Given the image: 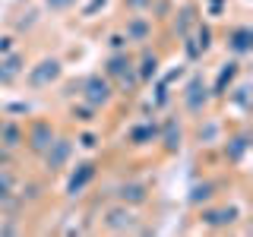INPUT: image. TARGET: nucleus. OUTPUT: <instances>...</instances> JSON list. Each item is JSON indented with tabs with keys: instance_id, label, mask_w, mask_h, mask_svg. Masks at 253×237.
<instances>
[{
	"instance_id": "obj_10",
	"label": "nucleus",
	"mask_w": 253,
	"mask_h": 237,
	"mask_svg": "<svg viewBox=\"0 0 253 237\" xmlns=\"http://www.w3.org/2000/svg\"><path fill=\"white\" fill-rule=\"evenodd\" d=\"M218 149H221V158H225L228 168H244V161H247V155H250V149H253L250 126L241 123V126H234V130H225Z\"/></svg>"
},
{
	"instance_id": "obj_9",
	"label": "nucleus",
	"mask_w": 253,
	"mask_h": 237,
	"mask_svg": "<svg viewBox=\"0 0 253 237\" xmlns=\"http://www.w3.org/2000/svg\"><path fill=\"white\" fill-rule=\"evenodd\" d=\"M79 98L89 101V105L98 108V111H108L121 95H117L114 82H111L101 70H92V73H85L83 79H79Z\"/></svg>"
},
{
	"instance_id": "obj_32",
	"label": "nucleus",
	"mask_w": 253,
	"mask_h": 237,
	"mask_svg": "<svg viewBox=\"0 0 253 237\" xmlns=\"http://www.w3.org/2000/svg\"><path fill=\"white\" fill-rule=\"evenodd\" d=\"M38 6H42L44 13H51V16H63V13H73L79 6V0H42Z\"/></svg>"
},
{
	"instance_id": "obj_20",
	"label": "nucleus",
	"mask_w": 253,
	"mask_h": 237,
	"mask_svg": "<svg viewBox=\"0 0 253 237\" xmlns=\"http://www.w3.org/2000/svg\"><path fill=\"white\" fill-rule=\"evenodd\" d=\"M19 177L22 174H16L13 168H0V212H6V215H22L26 212L22 199L16 196Z\"/></svg>"
},
{
	"instance_id": "obj_26",
	"label": "nucleus",
	"mask_w": 253,
	"mask_h": 237,
	"mask_svg": "<svg viewBox=\"0 0 253 237\" xmlns=\"http://www.w3.org/2000/svg\"><path fill=\"white\" fill-rule=\"evenodd\" d=\"M22 136H26V130H22V120L19 117H6L0 120V142H3L6 149H13V152H22Z\"/></svg>"
},
{
	"instance_id": "obj_23",
	"label": "nucleus",
	"mask_w": 253,
	"mask_h": 237,
	"mask_svg": "<svg viewBox=\"0 0 253 237\" xmlns=\"http://www.w3.org/2000/svg\"><path fill=\"white\" fill-rule=\"evenodd\" d=\"M47 193H51V184H47V177H19V187H16V196L22 199V205H38L47 199Z\"/></svg>"
},
{
	"instance_id": "obj_16",
	"label": "nucleus",
	"mask_w": 253,
	"mask_h": 237,
	"mask_svg": "<svg viewBox=\"0 0 253 237\" xmlns=\"http://www.w3.org/2000/svg\"><path fill=\"white\" fill-rule=\"evenodd\" d=\"M124 142L130 149H155L158 146V117L149 114V117H142V120L130 123L126 133H124Z\"/></svg>"
},
{
	"instance_id": "obj_36",
	"label": "nucleus",
	"mask_w": 253,
	"mask_h": 237,
	"mask_svg": "<svg viewBox=\"0 0 253 237\" xmlns=\"http://www.w3.org/2000/svg\"><path fill=\"white\" fill-rule=\"evenodd\" d=\"M187 73H190V63H177L174 70H168V73H165V76H158V79H162L165 85H171V89H174L177 82H184V76H187Z\"/></svg>"
},
{
	"instance_id": "obj_18",
	"label": "nucleus",
	"mask_w": 253,
	"mask_h": 237,
	"mask_svg": "<svg viewBox=\"0 0 253 237\" xmlns=\"http://www.w3.org/2000/svg\"><path fill=\"white\" fill-rule=\"evenodd\" d=\"M221 105H225L228 111H234L237 117H247L250 111H253V85H250V79H247V70H244V73L237 76V82L225 92Z\"/></svg>"
},
{
	"instance_id": "obj_21",
	"label": "nucleus",
	"mask_w": 253,
	"mask_h": 237,
	"mask_svg": "<svg viewBox=\"0 0 253 237\" xmlns=\"http://www.w3.org/2000/svg\"><path fill=\"white\" fill-rule=\"evenodd\" d=\"M133 57H136L133 70H136L139 85H149L162 76V54H158L152 44H139V54H133Z\"/></svg>"
},
{
	"instance_id": "obj_31",
	"label": "nucleus",
	"mask_w": 253,
	"mask_h": 237,
	"mask_svg": "<svg viewBox=\"0 0 253 237\" xmlns=\"http://www.w3.org/2000/svg\"><path fill=\"white\" fill-rule=\"evenodd\" d=\"M180 47H184V63H190V67H196V63H200L203 57H206V54L200 51V44H196V38H193V32H190V35H184V38H180Z\"/></svg>"
},
{
	"instance_id": "obj_35",
	"label": "nucleus",
	"mask_w": 253,
	"mask_h": 237,
	"mask_svg": "<svg viewBox=\"0 0 253 237\" xmlns=\"http://www.w3.org/2000/svg\"><path fill=\"white\" fill-rule=\"evenodd\" d=\"M105 51H130V41L124 38V32H121V29L108 32V38H105Z\"/></svg>"
},
{
	"instance_id": "obj_14",
	"label": "nucleus",
	"mask_w": 253,
	"mask_h": 237,
	"mask_svg": "<svg viewBox=\"0 0 253 237\" xmlns=\"http://www.w3.org/2000/svg\"><path fill=\"white\" fill-rule=\"evenodd\" d=\"M121 32H124L126 41H130V47H139V44L155 41L158 22H155L149 13H126L124 22H121Z\"/></svg>"
},
{
	"instance_id": "obj_17",
	"label": "nucleus",
	"mask_w": 253,
	"mask_h": 237,
	"mask_svg": "<svg viewBox=\"0 0 253 237\" xmlns=\"http://www.w3.org/2000/svg\"><path fill=\"white\" fill-rule=\"evenodd\" d=\"M26 67H29V54L22 51V47H13V51L0 54V89H13V85H19Z\"/></svg>"
},
{
	"instance_id": "obj_12",
	"label": "nucleus",
	"mask_w": 253,
	"mask_h": 237,
	"mask_svg": "<svg viewBox=\"0 0 253 237\" xmlns=\"http://www.w3.org/2000/svg\"><path fill=\"white\" fill-rule=\"evenodd\" d=\"M221 47H225L228 57H237V60L247 63L253 57V26L247 19L231 22V26L221 32Z\"/></svg>"
},
{
	"instance_id": "obj_24",
	"label": "nucleus",
	"mask_w": 253,
	"mask_h": 237,
	"mask_svg": "<svg viewBox=\"0 0 253 237\" xmlns=\"http://www.w3.org/2000/svg\"><path fill=\"white\" fill-rule=\"evenodd\" d=\"M215 199H221V184H218V180H212V177L196 180V184L187 190V205H190L193 212L200 209V205L215 202Z\"/></svg>"
},
{
	"instance_id": "obj_8",
	"label": "nucleus",
	"mask_w": 253,
	"mask_h": 237,
	"mask_svg": "<svg viewBox=\"0 0 253 237\" xmlns=\"http://www.w3.org/2000/svg\"><path fill=\"white\" fill-rule=\"evenodd\" d=\"M22 130H26V136H22V152L32 155L38 161V158L44 155V149L51 146L54 139H57V133H60V126L51 120V117H32L29 114V120L22 123Z\"/></svg>"
},
{
	"instance_id": "obj_15",
	"label": "nucleus",
	"mask_w": 253,
	"mask_h": 237,
	"mask_svg": "<svg viewBox=\"0 0 253 237\" xmlns=\"http://www.w3.org/2000/svg\"><path fill=\"white\" fill-rule=\"evenodd\" d=\"M225 130H228L225 120H221L218 114H209V111H206V114H200L193 120V133H190V139H193L200 149H212V146H218V142H221Z\"/></svg>"
},
{
	"instance_id": "obj_43",
	"label": "nucleus",
	"mask_w": 253,
	"mask_h": 237,
	"mask_svg": "<svg viewBox=\"0 0 253 237\" xmlns=\"http://www.w3.org/2000/svg\"><path fill=\"white\" fill-rule=\"evenodd\" d=\"M0 120H3V114H0Z\"/></svg>"
},
{
	"instance_id": "obj_41",
	"label": "nucleus",
	"mask_w": 253,
	"mask_h": 237,
	"mask_svg": "<svg viewBox=\"0 0 253 237\" xmlns=\"http://www.w3.org/2000/svg\"><path fill=\"white\" fill-rule=\"evenodd\" d=\"M121 3H124L126 13H149V3H152V0H121Z\"/></svg>"
},
{
	"instance_id": "obj_39",
	"label": "nucleus",
	"mask_w": 253,
	"mask_h": 237,
	"mask_svg": "<svg viewBox=\"0 0 253 237\" xmlns=\"http://www.w3.org/2000/svg\"><path fill=\"white\" fill-rule=\"evenodd\" d=\"M63 82V79H60ZM63 101H73V98H79V79H70V82H63V92H57Z\"/></svg>"
},
{
	"instance_id": "obj_22",
	"label": "nucleus",
	"mask_w": 253,
	"mask_h": 237,
	"mask_svg": "<svg viewBox=\"0 0 253 237\" xmlns=\"http://www.w3.org/2000/svg\"><path fill=\"white\" fill-rule=\"evenodd\" d=\"M200 19H203V16H200V3H193V0L174 3V10H171V16H168L174 38H184V35H190V32H193V26H196Z\"/></svg>"
},
{
	"instance_id": "obj_37",
	"label": "nucleus",
	"mask_w": 253,
	"mask_h": 237,
	"mask_svg": "<svg viewBox=\"0 0 253 237\" xmlns=\"http://www.w3.org/2000/svg\"><path fill=\"white\" fill-rule=\"evenodd\" d=\"M225 10H228V0H203L200 13H206L209 19H218V16H225Z\"/></svg>"
},
{
	"instance_id": "obj_1",
	"label": "nucleus",
	"mask_w": 253,
	"mask_h": 237,
	"mask_svg": "<svg viewBox=\"0 0 253 237\" xmlns=\"http://www.w3.org/2000/svg\"><path fill=\"white\" fill-rule=\"evenodd\" d=\"M98 231H105V234H146L149 225H146L142 209H133V205L111 199L98 212Z\"/></svg>"
},
{
	"instance_id": "obj_40",
	"label": "nucleus",
	"mask_w": 253,
	"mask_h": 237,
	"mask_svg": "<svg viewBox=\"0 0 253 237\" xmlns=\"http://www.w3.org/2000/svg\"><path fill=\"white\" fill-rule=\"evenodd\" d=\"M16 158H19V152H13L0 142V168H16Z\"/></svg>"
},
{
	"instance_id": "obj_28",
	"label": "nucleus",
	"mask_w": 253,
	"mask_h": 237,
	"mask_svg": "<svg viewBox=\"0 0 253 237\" xmlns=\"http://www.w3.org/2000/svg\"><path fill=\"white\" fill-rule=\"evenodd\" d=\"M149 85H152V105L149 108H152V114H162V111L174 101V92H171V85L162 82V79H155V82H149Z\"/></svg>"
},
{
	"instance_id": "obj_2",
	"label": "nucleus",
	"mask_w": 253,
	"mask_h": 237,
	"mask_svg": "<svg viewBox=\"0 0 253 237\" xmlns=\"http://www.w3.org/2000/svg\"><path fill=\"white\" fill-rule=\"evenodd\" d=\"M133 63H136L133 51H108L105 60H101V73L114 82L117 95H126V98H133V95L142 89L139 79H136V70H133Z\"/></svg>"
},
{
	"instance_id": "obj_19",
	"label": "nucleus",
	"mask_w": 253,
	"mask_h": 237,
	"mask_svg": "<svg viewBox=\"0 0 253 237\" xmlns=\"http://www.w3.org/2000/svg\"><path fill=\"white\" fill-rule=\"evenodd\" d=\"M244 70H247V67H244V60H237V57H225V60H221L218 70H215V79L209 82L212 101H221V98H225V92L237 82V76H241Z\"/></svg>"
},
{
	"instance_id": "obj_33",
	"label": "nucleus",
	"mask_w": 253,
	"mask_h": 237,
	"mask_svg": "<svg viewBox=\"0 0 253 237\" xmlns=\"http://www.w3.org/2000/svg\"><path fill=\"white\" fill-rule=\"evenodd\" d=\"M171 10H174V0H152V3H149V16H152L155 22H168Z\"/></svg>"
},
{
	"instance_id": "obj_42",
	"label": "nucleus",
	"mask_w": 253,
	"mask_h": 237,
	"mask_svg": "<svg viewBox=\"0 0 253 237\" xmlns=\"http://www.w3.org/2000/svg\"><path fill=\"white\" fill-rule=\"evenodd\" d=\"M13 47H19V35H16V32H6V35H0V54L13 51Z\"/></svg>"
},
{
	"instance_id": "obj_6",
	"label": "nucleus",
	"mask_w": 253,
	"mask_h": 237,
	"mask_svg": "<svg viewBox=\"0 0 253 237\" xmlns=\"http://www.w3.org/2000/svg\"><path fill=\"white\" fill-rule=\"evenodd\" d=\"M244 218V209L241 205H234V202H209V205H200L196 209V225L203 228V231H209V234H225V231H231V228L237 225V221Z\"/></svg>"
},
{
	"instance_id": "obj_4",
	"label": "nucleus",
	"mask_w": 253,
	"mask_h": 237,
	"mask_svg": "<svg viewBox=\"0 0 253 237\" xmlns=\"http://www.w3.org/2000/svg\"><path fill=\"white\" fill-rule=\"evenodd\" d=\"M63 76H67V63H63V57H57V54H42L35 63L26 67L22 82H26L29 92H47V89H57Z\"/></svg>"
},
{
	"instance_id": "obj_29",
	"label": "nucleus",
	"mask_w": 253,
	"mask_h": 237,
	"mask_svg": "<svg viewBox=\"0 0 253 237\" xmlns=\"http://www.w3.org/2000/svg\"><path fill=\"white\" fill-rule=\"evenodd\" d=\"M193 38H196V44H200V51L209 54L212 47H215V29H212V22L209 19H200L193 26Z\"/></svg>"
},
{
	"instance_id": "obj_27",
	"label": "nucleus",
	"mask_w": 253,
	"mask_h": 237,
	"mask_svg": "<svg viewBox=\"0 0 253 237\" xmlns=\"http://www.w3.org/2000/svg\"><path fill=\"white\" fill-rule=\"evenodd\" d=\"M42 13H44L42 6H26V10H19V16L13 19V32H16V35H29V32H35L38 26H42V19H44Z\"/></svg>"
},
{
	"instance_id": "obj_34",
	"label": "nucleus",
	"mask_w": 253,
	"mask_h": 237,
	"mask_svg": "<svg viewBox=\"0 0 253 237\" xmlns=\"http://www.w3.org/2000/svg\"><path fill=\"white\" fill-rule=\"evenodd\" d=\"M0 114H6V117H29L32 105L29 101H6V105H0Z\"/></svg>"
},
{
	"instance_id": "obj_30",
	"label": "nucleus",
	"mask_w": 253,
	"mask_h": 237,
	"mask_svg": "<svg viewBox=\"0 0 253 237\" xmlns=\"http://www.w3.org/2000/svg\"><path fill=\"white\" fill-rule=\"evenodd\" d=\"M76 149H85V152H95L101 149V133L95 126H76Z\"/></svg>"
},
{
	"instance_id": "obj_7",
	"label": "nucleus",
	"mask_w": 253,
	"mask_h": 237,
	"mask_svg": "<svg viewBox=\"0 0 253 237\" xmlns=\"http://www.w3.org/2000/svg\"><path fill=\"white\" fill-rule=\"evenodd\" d=\"M76 158V139H73V133H57V139L51 142V146L44 149V155L38 158V164H42V177L47 180H54V177H60L63 171L70 168V161Z\"/></svg>"
},
{
	"instance_id": "obj_3",
	"label": "nucleus",
	"mask_w": 253,
	"mask_h": 237,
	"mask_svg": "<svg viewBox=\"0 0 253 237\" xmlns=\"http://www.w3.org/2000/svg\"><path fill=\"white\" fill-rule=\"evenodd\" d=\"M177 105H180V114L187 120H196L200 114L212 108V95H209V79H206L200 70H190L180 82V92H177Z\"/></svg>"
},
{
	"instance_id": "obj_11",
	"label": "nucleus",
	"mask_w": 253,
	"mask_h": 237,
	"mask_svg": "<svg viewBox=\"0 0 253 237\" xmlns=\"http://www.w3.org/2000/svg\"><path fill=\"white\" fill-rule=\"evenodd\" d=\"M184 142H187V123H184V114H180V111H174V114L158 120V146L155 149H162L165 158L180 155Z\"/></svg>"
},
{
	"instance_id": "obj_38",
	"label": "nucleus",
	"mask_w": 253,
	"mask_h": 237,
	"mask_svg": "<svg viewBox=\"0 0 253 237\" xmlns=\"http://www.w3.org/2000/svg\"><path fill=\"white\" fill-rule=\"evenodd\" d=\"M105 6H108V0H89V3L79 10V16H83V19H95V13L105 10Z\"/></svg>"
},
{
	"instance_id": "obj_13",
	"label": "nucleus",
	"mask_w": 253,
	"mask_h": 237,
	"mask_svg": "<svg viewBox=\"0 0 253 237\" xmlns=\"http://www.w3.org/2000/svg\"><path fill=\"white\" fill-rule=\"evenodd\" d=\"M152 184L149 180H142V177H126L121 180L114 190H111V199H117V202H124V205H133V209H146L149 202H152Z\"/></svg>"
},
{
	"instance_id": "obj_25",
	"label": "nucleus",
	"mask_w": 253,
	"mask_h": 237,
	"mask_svg": "<svg viewBox=\"0 0 253 237\" xmlns=\"http://www.w3.org/2000/svg\"><path fill=\"white\" fill-rule=\"evenodd\" d=\"M101 114H105V111L92 108L89 101H83V98H73L67 105V120L73 123V126H98L101 123Z\"/></svg>"
},
{
	"instance_id": "obj_5",
	"label": "nucleus",
	"mask_w": 253,
	"mask_h": 237,
	"mask_svg": "<svg viewBox=\"0 0 253 237\" xmlns=\"http://www.w3.org/2000/svg\"><path fill=\"white\" fill-rule=\"evenodd\" d=\"M98 174H101L98 158H79V161L73 158V161H70V168L63 171V199H67V202L83 199V196L95 187Z\"/></svg>"
}]
</instances>
